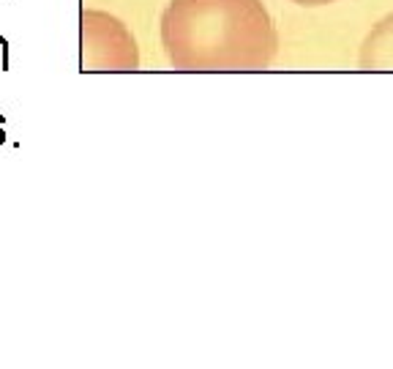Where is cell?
I'll use <instances>...</instances> for the list:
<instances>
[{"instance_id":"1","label":"cell","mask_w":393,"mask_h":369,"mask_svg":"<svg viewBox=\"0 0 393 369\" xmlns=\"http://www.w3.org/2000/svg\"><path fill=\"white\" fill-rule=\"evenodd\" d=\"M162 38L169 61L192 71L262 68L276 55V31L260 0H172Z\"/></svg>"},{"instance_id":"2","label":"cell","mask_w":393,"mask_h":369,"mask_svg":"<svg viewBox=\"0 0 393 369\" xmlns=\"http://www.w3.org/2000/svg\"><path fill=\"white\" fill-rule=\"evenodd\" d=\"M360 66L369 71H393V14L377 22L360 50Z\"/></svg>"},{"instance_id":"3","label":"cell","mask_w":393,"mask_h":369,"mask_svg":"<svg viewBox=\"0 0 393 369\" xmlns=\"http://www.w3.org/2000/svg\"><path fill=\"white\" fill-rule=\"evenodd\" d=\"M295 3H300V6H328L333 0H295Z\"/></svg>"}]
</instances>
